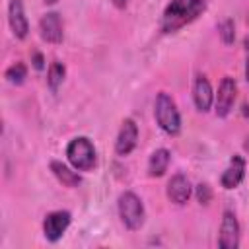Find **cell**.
Segmentation results:
<instances>
[{"instance_id": "6da1fadb", "label": "cell", "mask_w": 249, "mask_h": 249, "mask_svg": "<svg viewBox=\"0 0 249 249\" xmlns=\"http://www.w3.org/2000/svg\"><path fill=\"white\" fill-rule=\"evenodd\" d=\"M206 8V0H171L161 16V31L173 33L191 23Z\"/></svg>"}, {"instance_id": "7a4b0ae2", "label": "cell", "mask_w": 249, "mask_h": 249, "mask_svg": "<svg viewBox=\"0 0 249 249\" xmlns=\"http://www.w3.org/2000/svg\"><path fill=\"white\" fill-rule=\"evenodd\" d=\"M66 158L76 171H91L95 167V161H97L95 148H93L91 140L86 136H78L68 144Z\"/></svg>"}, {"instance_id": "3957f363", "label": "cell", "mask_w": 249, "mask_h": 249, "mask_svg": "<svg viewBox=\"0 0 249 249\" xmlns=\"http://www.w3.org/2000/svg\"><path fill=\"white\" fill-rule=\"evenodd\" d=\"M154 113H156V121H158V124H160V128L165 130L167 134L173 136V134H177V132L181 130V117H179V111H177V107H175V101H173L165 91L158 93Z\"/></svg>"}, {"instance_id": "277c9868", "label": "cell", "mask_w": 249, "mask_h": 249, "mask_svg": "<svg viewBox=\"0 0 249 249\" xmlns=\"http://www.w3.org/2000/svg\"><path fill=\"white\" fill-rule=\"evenodd\" d=\"M119 216L123 220V224L128 228V230H140L142 224H144V206H142V200L126 191L119 196Z\"/></svg>"}, {"instance_id": "5b68a950", "label": "cell", "mask_w": 249, "mask_h": 249, "mask_svg": "<svg viewBox=\"0 0 249 249\" xmlns=\"http://www.w3.org/2000/svg\"><path fill=\"white\" fill-rule=\"evenodd\" d=\"M70 212L66 210H56V212H51L47 214V218L43 220V231H45V237L49 241H58L62 237V233L68 230L70 226Z\"/></svg>"}, {"instance_id": "8992f818", "label": "cell", "mask_w": 249, "mask_h": 249, "mask_svg": "<svg viewBox=\"0 0 249 249\" xmlns=\"http://www.w3.org/2000/svg\"><path fill=\"white\" fill-rule=\"evenodd\" d=\"M218 245L222 249H235L239 245V224H237L235 214L230 212V210H226L224 216H222Z\"/></svg>"}, {"instance_id": "52a82bcc", "label": "cell", "mask_w": 249, "mask_h": 249, "mask_svg": "<svg viewBox=\"0 0 249 249\" xmlns=\"http://www.w3.org/2000/svg\"><path fill=\"white\" fill-rule=\"evenodd\" d=\"M235 95H237V86H235V80L226 76L222 78L220 82V88H218V95H216V115L218 117H228V113L231 111L233 103H235Z\"/></svg>"}, {"instance_id": "ba28073f", "label": "cell", "mask_w": 249, "mask_h": 249, "mask_svg": "<svg viewBox=\"0 0 249 249\" xmlns=\"http://www.w3.org/2000/svg\"><path fill=\"white\" fill-rule=\"evenodd\" d=\"M136 142H138V126L132 119H124L115 142V152L119 156H128L136 148Z\"/></svg>"}, {"instance_id": "9c48e42d", "label": "cell", "mask_w": 249, "mask_h": 249, "mask_svg": "<svg viewBox=\"0 0 249 249\" xmlns=\"http://www.w3.org/2000/svg\"><path fill=\"white\" fill-rule=\"evenodd\" d=\"M39 29H41V37L47 41V43H53V45H58L62 41V19L56 12H49L41 18L39 21Z\"/></svg>"}, {"instance_id": "30bf717a", "label": "cell", "mask_w": 249, "mask_h": 249, "mask_svg": "<svg viewBox=\"0 0 249 249\" xmlns=\"http://www.w3.org/2000/svg\"><path fill=\"white\" fill-rule=\"evenodd\" d=\"M8 21H10L12 33L18 39H25L27 37L29 23H27V18H25L21 0H10V6H8Z\"/></svg>"}, {"instance_id": "8fae6325", "label": "cell", "mask_w": 249, "mask_h": 249, "mask_svg": "<svg viewBox=\"0 0 249 249\" xmlns=\"http://www.w3.org/2000/svg\"><path fill=\"white\" fill-rule=\"evenodd\" d=\"M193 99H195V105L200 113H206L214 101V91H212V86L208 82L206 76H196L195 80V86H193Z\"/></svg>"}, {"instance_id": "7c38bea8", "label": "cell", "mask_w": 249, "mask_h": 249, "mask_svg": "<svg viewBox=\"0 0 249 249\" xmlns=\"http://www.w3.org/2000/svg\"><path fill=\"white\" fill-rule=\"evenodd\" d=\"M245 177V160L241 156H233L230 160V165L220 177V183L224 189H235Z\"/></svg>"}, {"instance_id": "4fadbf2b", "label": "cell", "mask_w": 249, "mask_h": 249, "mask_svg": "<svg viewBox=\"0 0 249 249\" xmlns=\"http://www.w3.org/2000/svg\"><path fill=\"white\" fill-rule=\"evenodd\" d=\"M167 196L175 204H185L189 200V196H191V183H189V179L185 175H181V173L173 175L169 179V183H167Z\"/></svg>"}, {"instance_id": "5bb4252c", "label": "cell", "mask_w": 249, "mask_h": 249, "mask_svg": "<svg viewBox=\"0 0 249 249\" xmlns=\"http://www.w3.org/2000/svg\"><path fill=\"white\" fill-rule=\"evenodd\" d=\"M167 165H169V152L165 148H160L148 160V175L150 177H161L167 171Z\"/></svg>"}, {"instance_id": "9a60e30c", "label": "cell", "mask_w": 249, "mask_h": 249, "mask_svg": "<svg viewBox=\"0 0 249 249\" xmlns=\"http://www.w3.org/2000/svg\"><path fill=\"white\" fill-rule=\"evenodd\" d=\"M51 171L54 173V177L64 185V187H78L80 185V175L76 171H72L68 165H64L62 161H51Z\"/></svg>"}, {"instance_id": "2e32d148", "label": "cell", "mask_w": 249, "mask_h": 249, "mask_svg": "<svg viewBox=\"0 0 249 249\" xmlns=\"http://www.w3.org/2000/svg\"><path fill=\"white\" fill-rule=\"evenodd\" d=\"M64 74H66V68H64V64H62V62L54 60V62L49 66L47 84H49V88H51L53 91H56V89H58V86H60V84H62V80H64Z\"/></svg>"}, {"instance_id": "e0dca14e", "label": "cell", "mask_w": 249, "mask_h": 249, "mask_svg": "<svg viewBox=\"0 0 249 249\" xmlns=\"http://www.w3.org/2000/svg\"><path fill=\"white\" fill-rule=\"evenodd\" d=\"M25 78H27V68H25L23 62H16V64H12V66L6 70V80H8L10 84L19 86V84H23Z\"/></svg>"}, {"instance_id": "ac0fdd59", "label": "cell", "mask_w": 249, "mask_h": 249, "mask_svg": "<svg viewBox=\"0 0 249 249\" xmlns=\"http://www.w3.org/2000/svg\"><path fill=\"white\" fill-rule=\"evenodd\" d=\"M218 31H220V37L226 45H231L233 39H235V29H233V21L231 19H226L218 25Z\"/></svg>"}, {"instance_id": "d6986e66", "label": "cell", "mask_w": 249, "mask_h": 249, "mask_svg": "<svg viewBox=\"0 0 249 249\" xmlns=\"http://www.w3.org/2000/svg\"><path fill=\"white\" fill-rule=\"evenodd\" d=\"M196 198H198L200 204H208V202H210L212 191H210V187H208L206 183H200V185L196 187Z\"/></svg>"}, {"instance_id": "ffe728a7", "label": "cell", "mask_w": 249, "mask_h": 249, "mask_svg": "<svg viewBox=\"0 0 249 249\" xmlns=\"http://www.w3.org/2000/svg\"><path fill=\"white\" fill-rule=\"evenodd\" d=\"M245 51H247V62H245V78L249 82V37L245 39Z\"/></svg>"}, {"instance_id": "44dd1931", "label": "cell", "mask_w": 249, "mask_h": 249, "mask_svg": "<svg viewBox=\"0 0 249 249\" xmlns=\"http://www.w3.org/2000/svg\"><path fill=\"white\" fill-rule=\"evenodd\" d=\"M33 64H35V68H39V70L43 68V58H41V54H35V62H33Z\"/></svg>"}, {"instance_id": "7402d4cb", "label": "cell", "mask_w": 249, "mask_h": 249, "mask_svg": "<svg viewBox=\"0 0 249 249\" xmlns=\"http://www.w3.org/2000/svg\"><path fill=\"white\" fill-rule=\"evenodd\" d=\"M113 4H115L117 8H124V6L128 4V0H113Z\"/></svg>"}, {"instance_id": "603a6c76", "label": "cell", "mask_w": 249, "mask_h": 249, "mask_svg": "<svg viewBox=\"0 0 249 249\" xmlns=\"http://www.w3.org/2000/svg\"><path fill=\"white\" fill-rule=\"evenodd\" d=\"M56 0H45V4H54Z\"/></svg>"}]
</instances>
